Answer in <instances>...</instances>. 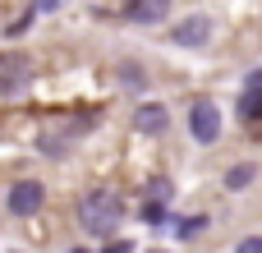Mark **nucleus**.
Segmentation results:
<instances>
[{"instance_id": "obj_1", "label": "nucleus", "mask_w": 262, "mask_h": 253, "mask_svg": "<svg viewBox=\"0 0 262 253\" xmlns=\"http://www.w3.org/2000/svg\"><path fill=\"white\" fill-rule=\"evenodd\" d=\"M78 217H83V230H88V235H115V230L124 226V203H120V194L97 189V194L83 198Z\"/></svg>"}, {"instance_id": "obj_2", "label": "nucleus", "mask_w": 262, "mask_h": 253, "mask_svg": "<svg viewBox=\"0 0 262 253\" xmlns=\"http://www.w3.org/2000/svg\"><path fill=\"white\" fill-rule=\"evenodd\" d=\"M32 60L23 55V51H0V97H14V92H23L28 83H32Z\"/></svg>"}, {"instance_id": "obj_3", "label": "nucleus", "mask_w": 262, "mask_h": 253, "mask_svg": "<svg viewBox=\"0 0 262 253\" xmlns=\"http://www.w3.org/2000/svg\"><path fill=\"white\" fill-rule=\"evenodd\" d=\"M189 134H193L198 143H216V138H221V111H216V101L198 97V101L189 106Z\"/></svg>"}, {"instance_id": "obj_4", "label": "nucleus", "mask_w": 262, "mask_h": 253, "mask_svg": "<svg viewBox=\"0 0 262 253\" xmlns=\"http://www.w3.org/2000/svg\"><path fill=\"white\" fill-rule=\"evenodd\" d=\"M41 198H46V189H41L37 180H18V184L9 189V198H5V207H9L14 217H32V212L41 207Z\"/></svg>"}, {"instance_id": "obj_5", "label": "nucleus", "mask_w": 262, "mask_h": 253, "mask_svg": "<svg viewBox=\"0 0 262 253\" xmlns=\"http://www.w3.org/2000/svg\"><path fill=\"white\" fill-rule=\"evenodd\" d=\"M175 37V46H207V37H212V18L207 14H189V18H180V28L170 32Z\"/></svg>"}, {"instance_id": "obj_6", "label": "nucleus", "mask_w": 262, "mask_h": 253, "mask_svg": "<svg viewBox=\"0 0 262 253\" xmlns=\"http://www.w3.org/2000/svg\"><path fill=\"white\" fill-rule=\"evenodd\" d=\"M166 14H170V0H124V18H129V23L152 28V23H161Z\"/></svg>"}, {"instance_id": "obj_7", "label": "nucleus", "mask_w": 262, "mask_h": 253, "mask_svg": "<svg viewBox=\"0 0 262 253\" xmlns=\"http://www.w3.org/2000/svg\"><path fill=\"white\" fill-rule=\"evenodd\" d=\"M166 124H170V111L166 106H138V115H134V129L138 134H147V138H157V134H166Z\"/></svg>"}, {"instance_id": "obj_8", "label": "nucleus", "mask_w": 262, "mask_h": 253, "mask_svg": "<svg viewBox=\"0 0 262 253\" xmlns=\"http://www.w3.org/2000/svg\"><path fill=\"white\" fill-rule=\"evenodd\" d=\"M239 115H244L249 124H258V120H262V92H258V88H244V97H239Z\"/></svg>"}, {"instance_id": "obj_9", "label": "nucleus", "mask_w": 262, "mask_h": 253, "mask_svg": "<svg viewBox=\"0 0 262 253\" xmlns=\"http://www.w3.org/2000/svg\"><path fill=\"white\" fill-rule=\"evenodd\" d=\"M253 180V161H244V166H230L226 171V189H244Z\"/></svg>"}, {"instance_id": "obj_10", "label": "nucleus", "mask_w": 262, "mask_h": 253, "mask_svg": "<svg viewBox=\"0 0 262 253\" xmlns=\"http://www.w3.org/2000/svg\"><path fill=\"white\" fill-rule=\"evenodd\" d=\"M147 203H161V207L170 203V180H166V175H157V180H147Z\"/></svg>"}, {"instance_id": "obj_11", "label": "nucleus", "mask_w": 262, "mask_h": 253, "mask_svg": "<svg viewBox=\"0 0 262 253\" xmlns=\"http://www.w3.org/2000/svg\"><path fill=\"white\" fill-rule=\"evenodd\" d=\"M203 226H207V217H184V221H175L180 235H193V230H203Z\"/></svg>"}, {"instance_id": "obj_12", "label": "nucleus", "mask_w": 262, "mask_h": 253, "mask_svg": "<svg viewBox=\"0 0 262 253\" xmlns=\"http://www.w3.org/2000/svg\"><path fill=\"white\" fill-rule=\"evenodd\" d=\"M143 221H166V207L161 203H143Z\"/></svg>"}, {"instance_id": "obj_13", "label": "nucleus", "mask_w": 262, "mask_h": 253, "mask_svg": "<svg viewBox=\"0 0 262 253\" xmlns=\"http://www.w3.org/2000/svg\"><path fill=\"white\" fill-rule=\"evenodd\" d=\"M235 253H262V235H249V240H239V249Z\"/></svg>"}, {"instance_id": "obj_14", "label": "nucleus", "mask_w": 262, "mask_h": 253, "mask_svg": "<svg viewBox=\"0 0 262 253\" xmlns=\"http://www.w3.org/2000/svg\"><path fill=\"white\" fill-rule=\"evenodd\" d=\"M106 253H129V244H124V240H120V244H111V249Z\"/></svg>"}, {"instance_id": "obj_15", "label": "nucleus", "mask_w": 262, "mask_h": 253, "mask_svg": "<svg viewBox=\"0 0 262 253\" xmlns=\"http://www.w3.org/2000/svg\"><path fill=\"white\" fill-rule=\"evenodd\" d=\"M69 253H88V249H69Z\"/></svg>"}, {"instance_id": "obj_16", "label": "nucleus", "mask_w": 262, "mask_h": 253, "mask_svg": "<svg viewBox=\"0 0 262 253\" xmlns=\"http://www.w3.org/2000/svg\"><path fill=\"white\" fill-rule=\"evenodd\" d=\"M157 253H161V249H157Z\"/></svg>"}, {"instance_id": "obj_17", "label": "nucleus", "mask_w": 262, "mask_h": 253, "mask_svg": "<svg viewBox=\"0 0 262 253\" xmlns=\"http://www.w3.org/2000/svg\"><path fill=\"white\" fill-rule=\"evenodd\" d=\"M14 253H18V249H14Z\"/></svg>"}]
</instances>
